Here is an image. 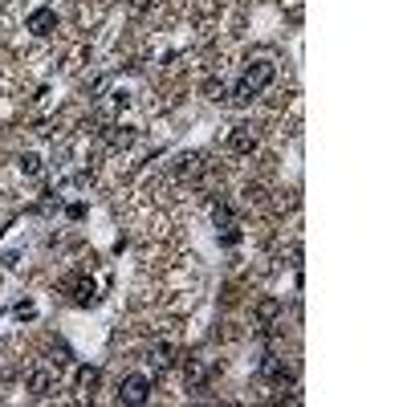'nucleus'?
Returning a JSON list of instances; mask_svg holds the SVG:
<instances>
[{
    "mask_svg": "<svg viewBox=\"0 0 407 407\" xmlns=\"http://www.w3.org/2000/svg\"><path fill=\"white\" fill-rule=\"evenodd\" d=\"M273 78H277V65H273V61H249L244 74H240L236 86H232V102H236V106H249L253 98H261V94L269 90Z\"/></svg>",
    "mask_w": 407,
    "mask_h": 407,
    "instance_id": "obj_1",
    "label": "nucleus"
},
{
    "mask_svg": "<svg viewBox=\"0 0 407 407\" xmlns=\"http://www.w3.org/2000/svg\"><path fill=\"white\" fill-rule=\"evenodd\" d=\"M61 293L70 298V306H78V310H86L98 302V285H94L86 273H70L65 281H61Z\"/></svg>",
    "mask_w": 407,
    "mask_h": 407,
    "instance_id": "obj_2",
    "label": "nucleus"
},
{
    "mask_svg": "<svg viewBox=\"0 0 407 407\" xmlns=\"http://www.w3.org/2000/svg\"><path fill=\"white\" fill-rule=\"evenodd\" d=\"M151 391H155V383H151L147 375H127V379L118 383V404L138 407V404H147V399H151Z\"/></svg>",
    "mask_w": 407,
    "mask_h": 407,
    "instance_id": "obj_3",
    "label": "nucleus"
},
{
    "mask_svg": "<svg viewBox=\"0 0 407 407\" xmlns=\"http://www.w3.org/2000/svg\"><path fill=\"white\" fill-rule=\"evenodd\" d=\"M293 366L281 359V355H265V362H261V379L265 383H273V387H285V383H293Z\"/></svg>",
    "mask_w": 407,
    "mask_h": 407,
    "instance_id": "obj_4",
    "label": "nucleus"
},
{
    "mask_svg": "<svg viewBox=\"0 0 407 407\" xmlns=\"http://www.w3.org/2000/svg\"><path fill=\"white\" fill-rule=\"evenodd\" d=\"M208 379H212V366L200 359V355H191V359H187V371H183L187 391H204V387H208Z\"/></svg>",
    "mask_w": 407,
    "mask_h": 407,
    "instance_id": "obj_5",
    "label": "nucleus"
},
{
    "mask_svg": "<svg viewBox=\"0 0 407 407\" xmlns=\"http://www.w3.org/2000/svg\"><path fill=\"white\" fill-rule=\"evenodd\" d=\"M25 29H29L33 37H49V33H57V12H53V8H33V12H29V21H25Z\"/></svg>",
    "mask_w": 407,
    "mask_h": 407,
    "instance_id": "obj_6",
    "label": "nucleus"
},
{
    "mask_svg": "<svg viewBox=\"0 0 407 407\" xmlns=\"http://www.w3.org/2000/svg\"><path fill=\"white\" fill-rule=\"evenodd\" d=\"M257 143H261V135H257L253 127H232V135H228V147H232L236 155H253Z\"/></svg>",
    "mask_w": 407,
    "mask_h": 407,
    "instance_id": "obj_7",
    "label": "nucleus"
},
{
    "mask_svg": "<svg viewBox=\"0 0 407 407\" xmlns=\"http://www.w3.org/2000/svg\"><path fill=\"white\" fill-rule=\"evenodd\" d=\"M29 391H33L37 399L53 395V391H57V375H53V371H33V375H29Z\"/></svg>",
    "mask_w": 407,
    "mask_h": 407,
    "instance_id": "obj_8",
    "label": "nucleus"
},
{
    "mask_svg": "<svg viewBox=\"0 0 407 407\" xmlns=\"http://www.w3.org/2000/svg\"><path fill=\"white\" fill-rule=\"evenodd\" d=\"M277 317H281V302H277V298H265V302L257 306V322H261V326H273Z\"/></svg>",
    "mask_w": 407,
    "mask_h": 407,
    "instance_id": "obj_9",
    "label": "nucleus"
},
{
    "mask_svg": "<svg viewBox=\"0 0 407 407\" xmlns=\"http://www.w3.org/2000/svg\"><path fill=\"white\" fill-rule=\"evenodd\" d=\"M151 362H155V366H171V362H176V346H171V342H159V346L151 351Z\"/></svg>",
    "mask_w": 407,
    "mask_h": 407,
    "instance_id": "obj_10",
    "label": "nucleus"
},
{
    "mask_svg": "<svg viewBox=\"0 0 407 407\" xmlns=\"http://www.w3.org/2000/svg\"><path fill=\"white\" fill-rule=\"evenodd\" d=\"M98 379H102V375H98V366H82V371H78V387H82V391H94V387H98Z\"/></svg>",
    "mask_w": 407,
    "mask_h": 407,
    "instance_id": "obj_11",
    "label": "nucleus"
},
{
    "mask_svg": "<svg viewBox=\"0 0 407 407\" xmlns=\"http://www.w3.org/2000/svg\"><path fill=\"white\" fill-rule=\"evenodd\" d=\"M196 171H200V155H180L176 176H196Z\"/></svg>",
    "mask_w": 407,
    "mask_h": 407,
    "instance_id": "obj_12",
    "label": "nucleus"
},
{
    "mask_svg": "<svg viewBox=\"0 0 407 407\" xmlns=\"http://www.w3.org/2000/svg\"><path fill=\"white\" fill-rule=\"evenodd\" d=\"M21 171L25 176H41L45 167H41V155H21Z\"/></svg>",
    "mask_w": 407,
    "mask_h": 407,
    "instance_id": "obj_13",
    "label": "nucleus"
},
{
    "mask_svg": "<svg viewBox=\"0 0 407 407\" xmlns=\"http://www.w3.org/2000/svg\"><path fill=\"white\" fill-rule=\"evenodd\" d=\"M49 355H53V359H49L53 366H70V362H74V355H70V346H65V342H57Z\"/></svg>",
    "mask_w": 407,
    "mask_h": 407,
    "instance_id": "obj_14",
    "label": "nucleus"
},
{
    "mask_svg": "<svg viewBox=\"0 0 407 407\" xmlns=\"http://www.w3.org/2000/svg\"><path fill=\"white\" fill-rule=\"evenodd\" d=\"M212 220H216V228L236 225V220H232V208H216V212H212Z\"/></svg>",
    "mask_w": 407,
    "mask_h": 407,
    "instance_id": "obj_15",
    "label": "nucleus"
},
{
    "mask_svg": "<svg viewBox=\"0 0 407 407\" xmlns=\"http://www.w3.org/2000/svg\"><path fill=\"white\" fill-rule=\"evenodd\" d=\"M220 240H225L228 249H232V244H240V228H236V225H228L225 232H220Z\"/></svg>",
    "mask_w": 407,
    "mask_h": 407,
    "instance_id": "obj_16",
    "label": "nucleus"
},
{
    "mask_svg": "<svg viewBox=\"0 0 407 407\" xmlns=\"http://www.w3.org/2000/svg\"><path fill=\"white\" fill-rule=\"evenodd\" d=\"M37 314V306H33V302H21V306H17V317H33Z\"/></svg>",
    "mask_w": 407,
    "mask_h": 407,
    "instance_id": "obj_17",
    "label": "nucleus"
},
{
    "mask_svg": "<svg viewBox=\"0 0 407 407\" xmlns=\"http://www.w3.org/2000/svg\"><path fill=\"white\" fill-rule=\"evenodd\" d=\"M65 216H70V220H82V216H86V208H82V204H70V208H65Z\"/></svg>",
    "mask_w": 407,
    "mask_h": 407,
    "instance_id": "obj_18",
    "label": "nucleus"
},
{
    "mask_svg": "<svg viewBox=\"0 0 407 407\" xmlns=\"http://www.w3.org/2000/svg\"><path fill=\"white\" fill-rule=\"evenodd\" d=\"M147 4H151V0H131V8H147Z\"/></svg>",
    "mask_w": 407,
    "mask_h": 407,
    "instance_id": "obj_19",
    "label": "nucleus"
}]
</instances>
